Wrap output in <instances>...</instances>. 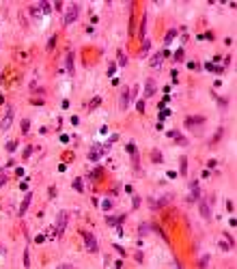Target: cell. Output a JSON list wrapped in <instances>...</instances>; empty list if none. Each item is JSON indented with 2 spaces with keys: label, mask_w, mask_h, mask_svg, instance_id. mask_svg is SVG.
<instances>
[{
  "label": "cell",
  "mask_w": 237,
  "mask_h": 269,
  "mask_svg": "<svg viewBox=\"0 0 237 269\" xmlns=\"http://www.w3.org/2000/svg\"><path fill=\"white\" fill-rule=\"evenodd\" d=\"M78 15H80V4H78V2H73V4L67 9V13H65V26L73 24V22L78 20Z\"/></svg>",
  "instance_id": "obj_1"
},
{
  "label": "cell",
  "mask_w": 237,
  "mask_h": 269,
  "mask_svg": "<svg viewBox=\"0 0 237 269\" xmlns=\"http://www.w3.org/2000/svg\"><path fill=\"white\" fill-rule=\"evenodd\" d=\"M173 200V194H166V196H162V198H149L147 202H149V209L151 211H155V209H162L166 202H170Z\"/></svg>",
  "instance_id": "obj_2"
},
{
  "label": "cell",
  "mask_w": 237,
  "mask_h": 269,
  "mask_svg": "<svg viewBox=\"0 0 237 269\" xmlns=\"http://www.w3.org/2000/svg\"><path fill=\"white\" fill-rule=\"evenodd\" d=\"M82 239H84V245H86V250H89V252H97V250H99V245H97V239H95L93 232H86V230H82Z\"/></svg>",
  "instance_id": "obj_3"
},
{
  "label": "cell",
  "mask_w": 237,
  "mask_h": 269,
  "mask_svg": "<svg viewBox=\"0 0 237 269\" xmlns=\"http://www.w3.org/2000/svg\"><path fill=\"white\" fill-rule=\"evenodd\" d=\"M198 211H200V215H203L205 220H211V205H209L207 198L198 200Z\"/></svg>",
  "instance_id": "obj_4"
},
{
  "label": "cell",
  "mask_w": 237,
  "mask_h": 269,
  "mask_svg": "<svg viewBox=\"0 0 237 269\" xmlns=\"http://www.w3.org/2000/svg\"><path fill=\"white\" fill-rule=\"evenodd\" d=\"M166 136H168V138H173V140H175L177 144H181V146H188V144H190V140H188V138H183V136H181V132H177V129L166 132Z\"/></svg>",
  "instance_id": "obj_5"
},
{
  "label": "cell",
  "mask_w": 237,
  "mask_h": 269,
  "mask_svg": "<svg viewBox=\"0 0 237 269\" xmlns=\"http://www.w3.org/2000/svg\"><path fill=\"white\" fill-rule=\"evenodd\" d=\"M67 220H69V213H67V211H60V213H58V220H56V222H58V230H56V235H58V237L65 232Z\"/></svg>",
  "instance_id": "obj_6"
},
{
  "label": "cell",
  "mask_w": 237,
  "mask_h": 269,
  "mask_svg": "<svg viewBox=\"0 0 237 269\" xmlns=\"http://www.w3.org/2000/svg\"><path fill=\"white\" fill-rule=\"evenodd\" d=\"M205 123V116H188L186 119V127L188 129H196V127H200Z\"/></svg>",
  "instance_id": "obj_7"
},
{
  "label": "cell",
  "mask_w": 237,
  "mask_h": 269,
  "mask_svg": "<svg viewBox=\"0 0 237 269\" xmlns=\"http://www.w3.org/2000/svg\"><path fill=\"white\" fill-rule=\"evenodd\" d=\"M13 116H15V110H13V108H7V114H4V119H2V123H0V129H9L11 123H13Z\"/></svg>",
  "instance_id": "obj_8"
},
{
  "label": "cell",
  "mask_w": 237,
  "mask_h": 269,
  "mask_svg": "<svg viewBox=\"0 0 237 269\" xmlns=\"http://www.w3.org/2000/svg\"><path fill=\"white\" fill-rule=\"evenodd\" d=\"M30 202H33V194H30V192H26V196H24V200H22V205H20V209H17V215H24Z\"/></svg>",
  "instance_id": "obj_9"
},
{
  "label": "cell",
  "mask_w": 237,
  "mask_h": 269,
  "mask_svg": "<svg viewBox=\"0 0 237 269\" xmlns=\"http://www.w3.org/2000/svg\"><path fill=\"white\" fill-rule=\"evenodd\" d=\"M190 189H192V196H188V202H194L198 198V194H200V187H198V181L196 179L190 183Z\"/></svg>",
  "instance_id": "obj_10"
},
{
  "label": "cell",
  "mask_w": 237,
  "mask_h": 269,
  "mask_svg": "<svg viewBox=\"0 0 237 269\" xmlns=\"http://www.w3.org/2000/svg\"><path fill=\"white\" fill-rule=\"evenodd\" d=\"M119 106H121V110H127V106H129V90L127 89H123V93H121Z\"/></svg>",
  "instance_id": "obj_11"
},
{
  "label": "cell",
  "mask_w": 237,
  "mask_h": 269,
  "mask_svg": "<svg viewBox=\"0 0 237 269\" xmlns=\"http://www.w3.org/2000/svg\"><path fill=\"white\" fill-rule=\"evenodd\" d=\"M155 95V82L149 78L147 80V86H144V97H153Z\"/></svg>",
  "instance_id": "obj_12"
},
{
  "label": "cell",
  "mask_w": 237,
  "mask_h": 269,
  "mask_svg": "<svg viewBox=\"0 0 237 269\" xmlns=\"http://www.w3.org/2000/svg\"><path fill=\"white\" fill-rule=\"evenodd\" d=\"M162 58H164L162 52H157V54L151 58V67H153V69H160V67H162Z\"/></svg>",
  "instance_id": "obj_13"
},
{
  "label": "cell",
  "mask_w": 237,
  "mask_h": 269,
  "mask_svg": "<svg viewBox=\"0 0 237 269\" xmlns=\"http://www.w3.org/2000/svg\"><path fill=\"white\" fill-rule=\"evenodd\" d=\"M151 159H153V164H162V162H164V155H162V151H157V149H155V151L151 153Z\"/></svg>",
  "instance_id": "obj_14"
},
{
  "label": "cell",
  "mask_w": 237,
  "mask_h": 269,
  "mask_svg": "<svg viewBox=\"0 0 237 269\" xmlns=\"http://www.w3.org/2000/svg\"><path fill=\"white\" fill-rule=\"evenodd\" d=\"M147 20H149V17H147V15H142V22H140V33H138L142 41H144V37H147Z\"/></svg>",
  "instance_id": "obj_15"
},
{
  "label": "cell",
  "mask_w": 237,
  "mask_h": 269,
  "mask_svg": "<svg viewBox=\"0 0 237 269\" xmlns=\"http://www.w3.org/2000/svg\"><path fill=\"white\" fill-rule=\"evenodd\" d=\"M73 189H76V192H84V179H82V177L73 179Z\"/></svg>",
  "instance_id": "obj_16"
},
{
  "label": "cell",
  "mask_w": 237,
  "mask_h": 269,
  "mask_svg": "<svg viewBox=\"0 0 237 269\" xmlns=\"http://www.w3.org/2000/svg\"><path fill=\"white\" fill-rule=\"evenodd\" d=\"M116 60H119V67H125V65H127V54L119 50V56H116Z\"/></svg>",
  "instance_id": "obj_17"
},
{
  "label": "cell",
  "mask_w": 237,
  "mask_h": 269,
  "mask_svg": "<svg viewBox=\"0 0 237 269\" xmlns=\"http://www.w3.org/2000/svg\"><path fill=\"white\" fill-rule=\"evenodd\" d=\"M67 71L73 73V52H67Z\"/></svg>",
  "instance_id": "obj_18"
},
{
  "label": "cell",
  "mask_w": 237,
  "mask_h": 269,
  "mask_svg": "<svg viewBox=\"0 0 237 269\" xmlns=\"http://www.w3.org/2000/svg\"><path fill=\"white\" fill-rule=\"evenodd\" d=\"M149 50H151V41H149V39H144V41H142V50H140V56H147V54H149Z\"/></svg>",
  "instance_id": "obj_19"
},
{
  "label": "cell",
  "mask_w": 237,
  "mask_h": 269,
  "mask_svg": "<svg viewBox=\"0 0 237 269\" xmlns=\"http://www.w3.org/2000/svg\"><path fill=\"white\" fill-rule=\"evenodd\" d=\"M99 155H101V153L97 151V146H93V149H91V153H89V159H91V162H97V159H99Z\"/></svg>",
  "instance_id": "obj_20"
},
{
  "label": "cell",
  "mask_w": 237,
  "mask_h": 269,
  "mask_svg": "<svg viewBox=\"0 0 237 269\" xmlns=\"http://www.w3.org/2000/svg\"><path fill=\"white\" fill-rule=\"evenodd\" d=\"M179 164H181V170H179V172H181V175H188V159H186V157H181V159H179Z\"/></svg>",
  "instance_id": "obj_21"
},
{
  "label": "cell",
  "mask_w": 237,
  "mask_h": 269,
  "mask_svg": "<svg viewBox=\"0 0 237 269\" xmlns=\"http://www.w3.org/2000/svg\"><path fill=\"white\" fill-rule=\"evenodd\" d=\"M99 207H101V209H103V211H110V209H112V200H108V198H103V200H101V205H99Z\"/></svg>",
  "instance_id": "obj_22"
},
{
  "label": "cell",
  "mask_w": 237,
  "mask_h": 269,
  "mask_svg": "<svg viewBox=\"0 0 237 269\" xmlns=\"http://www.w3.org/2000/svg\"><path fill=\"white\" fill-rule=\"evenodd\" d=\"M175 37H177V30H168V35L164 37V43L168 45V43H170V41H173V39H175Z\"/></svg>",
  "instance_id": "obj_23"
},
{
  "label": "cell",
  "mask_w": 237,
  "mask_h": 269,
  "mask_svg": "<svg viewBox=\"0 0 237 269\" xmlns=\"http://www.w3.org/2000/svg\"><path fill=\"white\" fill-rule=\"evenodd\" d=\"M220 248H222V250H224V252H226V250H229V248H231V241H229V239H226V237H222V239H220Z\"/></svg>",
  "instance_id": "obj_24"
},
{
  "label": "cell",
  "mask_w": 237,
  "mask_h": 269,
  "mask_svg": "<svg viewBox=\"0 0 237 269\" xmlns=\"http://www.w3.org/2000/svg\"><path fill=\"white\" fill-rule=\"evenodd\" d=\"M28 129H30V121L24 119V121H22V134H28Z\"/></svg>",
  "instance_id": "obj_25"
},
{
  "label": "cell",
  "mask_w": 237,
  "mask_h": 269,
  "mask_svg": "<svg viewBox=\"0 0 237 269\" xmlns=\"http://www.w3.org/2000/svg\"><path fill=\"white\" fill-rule=\"evenodd\" d=\"M140 202H142V198L134 194V198H132V207H134V209H138V207H140Z\"/></svg>",
  "instance_id": "obj_26"
},
{
  "label": "cell",
  "mask_w": 237,
  "mask_h": 269,
  "mask_svg": "<svg viewBox=\"0 0 237 269\" xmlns=\"http://www.w3.org/2000/svg\"><path fill=\"white\" fill-rule=\"evenodd\" d=\"M149 228H151L149 224H140V230H138V237H144V235L149 232Z\"/></svg>",
  "instance_id": "obj_27"
},
{
  "label": "cell",
  "mask_w": 237,
  "mask_h": 269,
  "mask_svg": "<svg viewBox=\"0 0 237 269\" xmlns=\"http://www.w3.org/2000/svg\"><path fill=\"white\" fill-rule=\"evenodd\" d=\"M99 103H101V97H93V99H91V103H89V108L93 110V108H97Z\"/></svg>",
  "instance_id": "obj_28"
},
{
  "label": "cell",
  "mask_w": 237,
  "mask_h": 269,
  "mask_svg": "<svg viewBox=\"0 0 237 269\" xmlns=\"http://www.w3.org/2000/svg\"><path fill=\"white\" fill-rule=\"evenodd\" d=\"M207 265H209V254H205V256L198 261V267H207Z\"/></svg>",
  "instance_id": "obj_29"
},
{
  "label": "cell",
  "mask_w": 237,
  "mask_h": 269,
  "mask_svg": "<svg viewBox=\"0 0 237 269\" xmlns=\"http://www.w3.org/2000/svg\"><path fill=\"white\" fill-rule=\"evenodd\" d=\"M136 97H138V84H136V86H134V89L129 90V101H134V99H136Z\"/></svg>",
  "instance_id": "obj_30"
},
{
  "label": "cell",
  "mask_w": 237,
  "mask_h": 269,
  "mask_svg": "<svg viewBox=\"0 0 237 269\" xmlns=\"http://www.w3.org/2000/svg\"><path fill=\"white\" fill-rule=\"evenodd\" d=\"M222 134H224V132H222V127H220V129H218V132H216V136H213V138H211V144H216V142H218V140H220V138H222Z\"/></svg>",
  "instance_id": "obj_31"
},
{
  "label": "cell",
  "mask_w": 237,
  "mask_h": 269,
  "mask_svg": "<svg viewBox=\"0 0 237 269\" xmlns=\"http://www.w3.org/2000/svg\"><path fill=\"white\" fill-rule=\"evenodd\" d=\"M166 116H170V110H162V112H160V123L166 121Z\"/></svg>",
  "instance_id": "obj_32"
},
{
  "label": "cell",
  "mask_w": 237,
  "mask_h": 269,
  "mask_svg": "<svg viewBox=\"0 0 237 269\" xmlns=\"http://www.w3.org/2000/svg\"><path fill=\"white\" fill-rule=\"evenodd\" d=\"M30 155H33V146H26L24 149V159H30Z\"/></svg>",
  "instance_id": "obj_33"
},
{
  "label": "cell",
  "mask_w": 237,
  "mask_h": 269,
  "mask_svg": "<svg viewBox=\"0 0 237 269\" xmlns=\"http://www.w3.org/2000/svg\"><path fill=\"white\" fill-rule=\"evenodd\" d=\"M24 265L30 267V256H28V250H24Z\"/></svg>",
  "instance_id": "obj_34"
},
{
  "label": "cell",
  "mask_w": 237,
  "mask_h": 269,
  "mask_svg": "<svg viewBox=\"0 0 237 269\" xmlns=\"http://www.w3.org/2000/svg\"><path fill=\"white\" fill-rule=\"evenodd\" d=\"M15 146H17L15 142H7V151H9V153H13V151H15Z\"/></svg>",
  "instance_id": "obj_35"
},
{
  "label": "cell",
  "mask_w": 237,
  "mask_h": 269,
  "mask_svg": "<svg viewBox=\"0 0 237 269\" xmlns=\"http://www.w3.org/2000/svg\"><path fill=\"white\" fill-rule=\"evenodd\" d=\"M54 45H56V37H52V39L47 41V50H54Z\"/></svg>",
  "instance_id": "obj_36"
},
{
  "label": "cell",
  "mask_w": 237,
  "mask_h": 269,
  "mask_svg": "<svg viewBox=\"0 0 237 269\" xmlns=\"http://www.w3.org/2000/svg\"><path fill=\"white\" fill-rule=\"evenodd\" d=\"M136 108H138V112H144V101H136Z\"/></svg>",
  "instance_id": "obj_37"
},
{
  "label": "cell",
  "mask_w": 237,
  "mask_h": 269,
  "mask_svg": "<svg viewBox=\"0 0 237 269\" xmlns=\"http://www.w3.org/2000/svg\"><path fill=\"white\" fill-rule=\"evenodd\" d=\"M58 267H60V269H71V267H73V263H60Z\"/></svg>",
  "instance_id": "obj_38"
},
{
  "label": "cell",
  "mask_w": 237,
  "mask_h": 269,
  "mask_svg": "<svg viewBox=\"0 0 237 269\" xmlns=\"http://www.w3.org/2000/svg\"><path fill=\"white\" fill-rule=\"evenodd\" d=\"M183 58V50H177V54H175V60H181Z\"/></svg>",
  "instance_id": "obj_39"
},
{
  "label": "cell",
  "mask_w": 237,
  "mask_h": 269,
  "mask_svg": "<svg viewBox=\"0 0 237 269\" xmlns=\"http://www.w3.org/2000/svg\"><path fill=\"white\" fill-rule=\"evenodd\" d=\"M41 7H43V11H46V13H50V11H52V7H50V2H43Z\"/></svg>",
  "instance_id": "obj_40"
},
{
  "label": "cell",
  "mask_w": 237,
  "mask_h": 269,
  "mask_svg": "<svg viewBox=\"0 0 237 269\" xmlns=\"http://www.w3.org/2000/svg\"><path fill=\"white\" fill-rule=\"evenodd\" d=\"M218 103H220V108H226V99H224V97H220Z\"/></svg>",
  "instance_id": "obj_41"
},
{
  "label": "cell",
  "mask_w": 237,
  "mask_h": 269,
  "mask_svg": "<svg viewBox=\"0 0 237 269\" xmlns=\"http://www.w3.org/2000/svg\"><path fill=\"white\" fill-rule=\"evenodd\" d=\"M114 71H116V65H110V69H108V73H110V76H114Z\"/></svg>",
  "instance_id": "obj_42"
},
{
  "label": "cell",
  "mask_w": 237,
  "mask_h": 269,
  "mask_svg": "<svg viewBox=\"0 0 237 269\" xmlns=\"http://www.w3.org/2000/svg\"><path fill=\"white\" fill-rule=\"evenodd\" d=\"M134 258H136L138 263H142V252H136V256H134Z\"/></svg>",
  "instance_id": "obj_43"
}]
</instances>
